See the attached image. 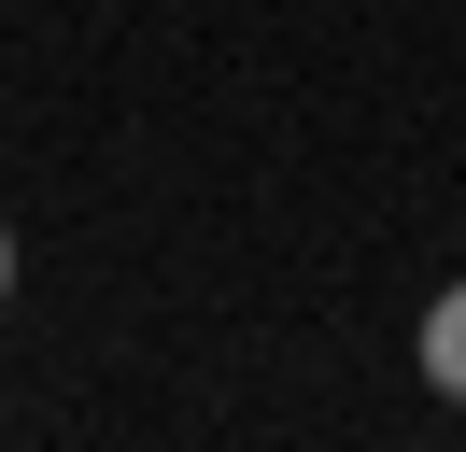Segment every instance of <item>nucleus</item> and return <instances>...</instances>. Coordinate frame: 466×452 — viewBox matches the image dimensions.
<instances>
[{
    "label": "nucleus",
    "mask_w": 466,
    "mask_h": 452,
    "mask_svg": "<svg viewBox=\"0 0 466 452\" xmlns=\"http://www.w3.org/2000/svg\"><path fill=\"white\" fill-rule=\"evenodd\" d=\"M424 382L466 410V282H438V297H424Z\"/></svg>",
    "instance_id": "1"
},
{
    "label": "nucleus",
    "mask_w": 466,
    "mask_h": 452,
    "mask_svg": "<svg viewBox=\"0 0 466 452\" xmlns=\"http://www.w3.org/2000/svg\"><path fill=\"white\" fill-rule=\"evenodd\" d=\"M0 297H15V226H0Z\"/></svg>",
    "instance_id": "2"
}]
</instances>
